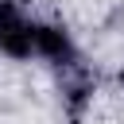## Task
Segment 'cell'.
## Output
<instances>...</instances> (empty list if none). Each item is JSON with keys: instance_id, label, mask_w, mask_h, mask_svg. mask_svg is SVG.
<instances>
[{"instance_id": "obj_1", "label": "cell", "mask_w": 124, "mask_h": 124, "mask_svg": "<svg viewBox=\"0 0 124 124\" xmlns=\"http://www.w3.org/2000/svg\"><path fill=\"white\" fill-rule=\"evenodd\" d=\"M31 35L35 23L16 0H0V50L8 58H31Z\"/></svg>"}, {"instance_id": "obj_2", "label": "cell", "mask_w": 124, "mask_h": 124, "mask_svg": "<svg viewBox=\"0 0 124 124\" xmlns=\"http://www.w3.org/2000/svg\"><path fill=\"white\" fill-rule=\"evenodd\" d=\"M31 54L54 62V66H70L74 62V43L66 35V27H54V23H35V35H31Z\"/></svg>"}, {"instance_id": "obj_3", "label": "cell", "mask_w": 124, "mask_h": 124, "mask_svg": "<svg viewBox=\"0 0 124 124\" xmlns=\"http://www.w3.org/2000/svg\"><path fill=\"white\" fill-rule=\"evenodd\" d=\"M120 85H124V70H120Z\"/></svg>"}]
</instances>
